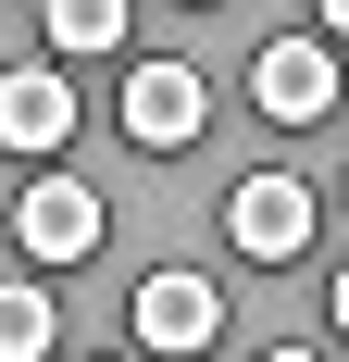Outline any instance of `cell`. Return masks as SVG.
Masks as SVG:
<instances>
[{"instance_id": "52a82bcc", "label": "cell", "mask_w": 349, "mask_h": 362, "mask_svg": "<svg viewBox=\"0 0 349 362\" xmlns=\"http://www.w3.org/2000/svg\"><path fill=\"white\" fill-rule=\"evenodd\" d=\"M50 337H63V300L37 288V275H13L0 288V362H50Z\"/></svg>"}, {"instance_id": "30bf717a", "label": "cell", "mask_w": 349, "mask_h": 362, "mask_svg": "<svg viewBox=\"0 0 349 362\" xmlns=\"http://www.w3.org/2000/svg\"><path fill=\"white\" fill-rule=\"evenodd\" d=\"M262 362H324V350H262Z\"/></svg>"}, {"instance_id": "5b68a950", "label": "cell", "mask_w": 349, "mask_h": 362, "mask_svg": "<svg viewBox=\"0 0 349 362\" xmlns=\"http://www.w3.org/2000/svg\"><path fill=\"white\" fill-rule=\"evenodd\" d=\"M63 138H75V75L13 63V75H0V150H13V163H50Z\"/></svg>"}, {"instance_id": "3957f363", "label": "cell", "mask_w": 349, "mask_h": 362, "mask_svg": "<svg viewBox=\"0 0 349 362\" xmlns=\"http://www.w3.org/2000/svg\"><path fill=\"white\" fill-rule=\"evenodd\" d=\"M249 100L275 112V125H324V112H337V37H275V50H262V63H249Z\"/></svg>"}, {"instance_id": "6da1fadb", "label": "cell", "mask_w": 349, "mask_h": 362, "mask_svg": "<svg viewBox=\"0 0 349 362\" xmlns=\"http://www.w3.org/2000/svg\"><path fill=\"white\" fill-rule=\"evenodd\" d=\"M312 225H324L312 175H237V187H225V238H237L249 262H300Z\"/></svg>"}, {"instance_id": "7a4b0ae2", "label": "cell", "mask_w": 349, "mask_h": 362, "mask_svg": "<svg viewBox=\"0 0 349 362\" xmlns=\"http://www.w3.org/2000/svg\"><path fill=\"white\" fill-rule=\"evenodd\" d=\"M13 250L25 262H88L100 250V187L88 175H25L13 187Z\"/></svg>"}, {"instance_id": "8992f818", "label": "cell", "mask_w": 349, "mask_h": 362, "mask_svg": "<svg viewBox=\"0 0 349 362\" xmlns=\"http://www.w3.org/2000/svg\"><path fill=\"white\" fill-rule=\"evenodd\" d=\"M138 337L150 350H212L225 337V288L212 275H150L138 288Z\"/></svg>"}, {"instance_id": "ba28073f", "label": "cell", "mask_w": 349, "mask_h": 362, "mask_svg": "<svg viewBox=\"0 0 349 362\" xmlns=\"http://www.w3.org/2000/svg\"><path fill=\"white\" fill-rule=\"evenodd\" d=\"M50 50H63V63L125 50V0H50Z\"/></svg>"}, {"instance_id": "9c48e42d", "label": "cell", "mask_w": 349, "mask_h": 362, "mask_svg": "<svg viewBox=\"0 0 349 362\" xmlns=\"http://www.w3.org/2000/svg\"><path fill=\"white\" fill-rule=\"evenodd\" d=\"M337 25H349V0H312V37H337Z\"/></svg>"}, {"instance_id": "277c9868", "label": "cell", "mask_w": 349, "mask_h": 362, "mask_svg": "<svg viewBox=\"0 0 349 362\" xmlns=\"http://www.w3.org/2000/svg\"><path fill=\"white\" fill-rule=\"evenodd\" d=\"M200 125H212L200 63H125V138H138V150H187Z\"/></svg>"}]
</instances>
